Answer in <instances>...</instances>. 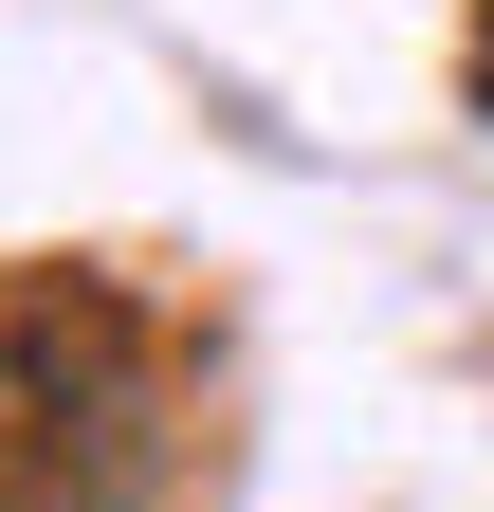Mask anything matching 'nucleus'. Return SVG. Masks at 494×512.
Here are the masks:
<instances>
[{"mask_svg":"<svg viewBox=\"0 0 494 512\" xmlns=\"http://www.w3.org/2000/svg\"><path fill=\"white\" fill-rule=\"evenodd\" d=\"M458 74H476V110H494V0H476V37H458Z\"/></svg>","mask_w":494,"mask_h":512,"instance_id":"1","label":"nucleus"}]
</instances>
